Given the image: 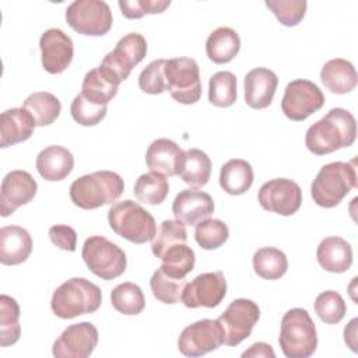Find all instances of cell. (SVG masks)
I'll return each mask as SVG.
<instances>
[{
  "mask_svg": "<svg viewBox=\"0 0 358 358\" xmlns=\"http://www.w3.org/2000/svg\"><path fill=\"white\" fill-rule=\"evenodd\" d=\"M355 138L357 120L352 113L333 108L306 130L305 145L315 155H326L352 145Z\"/></svg>",
  "mask_w": 358,
  "mask_h": 358,
  "instance_id": "6da1fadb",
  "label": "cell"
},
{
  "mask_svg": "<svg viewBox=\"0 0 358 358\" xmlns=\"http://www.w3.org/2000/svg\"><path fill=\"white\" fill-rule=\"evenodd\" d=\"M124 190L122 176L112 171H96L76 179L70 185V199L83 210H95L115 203Z\"/></svg>",
  "mask_w": 358,
  "mask_h": 358,
  "instance_id": "7a4b0ae2",
  "label": "cell"
},
{
  "mask_svg": "<svg viewBox=\"0 0 358 358\" xmlns=\"http://www.w3.org/2000/svg\"><path fill=\"white\" fill-rule=\"evenodd\" d=\"M102 303L101 288L83 277H74L59 285L52 295V312L60 319H73L94 313Z\"/></svg>",
  "mask_w": 358,
  "mask_h": 358,
  "instance_id": "3957f363",
  "label": "cell"
},
{
  "mask_svg": "<svg viewBox=\"0 0 358 358\" xmlns=\"http://www.w3.org/2000/svg\"><path fill=\"white\" fill-rule=\"evenodd\" d=\"M357 187V166L351 162H330L320 168L310 185L313 201L323 208L338 206L343 199Z\"/></svg>",
  "mask_w": 358,
  "mask_h": 358,
  "instance_id": "277c9868",
  "label": "cell"
},
{
  "mask_svg": "<svg viewBox=\"0 0 358 358\" xmlns=\"http://www.w3.org/2000/svg\"><path fill=\"white\" fill-rule=\"evenodd\" d=\"M278 344L287 358H308L317 347L316 327L306 309L292 308L281 319Z\"/></svg>",
  "mask_w": 358,
  "mask_h": 358,
  "instance_id": "5b68a950",
  "label": "cell"
},
{
  "mask_svg": "<svg viewBox=\"0 0 358 358\" xmlns=\"http://www.w3.org/2000/svg\"><path fill=\"white\" fill-rule=\"evenodd\" d=\"M108 222L116 235L137 245L152 241L157 234V224L150 211L129 199L112 204Z\"/></svg>",
  "mask_w": 358,
  "mask_h": 358,
  "instance_id": "8992f818",
  "label": "cell"
},
{
  "mask_svg": "<svg viewBox=\"0 0 358 358\" xmlns=\"http://www.w3.org/2000/svg\"><path fill=\"white\" fill-rule=\"evenodd\" d=\"M81 257L91 273L106 281L120 277L127 266L123 249L101 235L84 241Z\"/></svg>",
  "mask_w": 358,
  "mask_h": 358,
  "instance_id": "52a82bcc",
  "label": "cell"
},
{
  "mask_svg": "<svg viewBox=\"0 0 358 358\" xmlns=\"http://www.w3.org/2000/svg\"><path fill=\"white\" fill-rule=\"evenodd\" d=\"M166 91L183 105L196 103L201 96L199 64L192 57H173L165 60Z\"/></svg>",
  "mask_w": 358,
  "mask_h": 358,
  "instance_id": "ba28073f",
  "label": "cell"
},
{
  "mask_svg": "<svg viewBox=\"0 0 358 358\" xmlns=\"http://www.w3.org/2000/svg\"><path fill=\"white\" fill-rule=\"evenodd\" d=\"M66 21L81 35L102 36L112 28V11L103 0H76L66 8Z\"/></svg>",
  "mask_w": 358,
  "mask_h": 358,
  "instance_id": "9c48e42d",
  "label": "cell"
},
{
  "mask_svg": "<svg viewBox=\"0 0 358 358\" xmlns=\"http://www.w3.org/2000/svg\"><path fill=\"white\" fill-rule=\"evenodd\" d=\"M260 317L256 302L246 298L234 299L224 313L217 319L224 331V344L236 347L246 340Z\"/></svg>",
  "mask_w": 358,
  "mask_h": 358,
  "instance_id": "30bf717a",
  "label": "cell"
},
{
  "mask_svg": "<svg viewBox=\"0 0 358 358\" xmlns=\"http://www.w3.org/2000/svg\"><path fill=\"white\" fill-rule=\"evenodd\" d=\"M324 105L322 90L309 80H294L287 84L281 99L282 113L294 120L302 122Z\"/></svg>",
  "mask_w": 358,
  "mask_h": 358,
  "instance_id": "8fae6325",
  "label": "cell"
},
{
  "mask_svg": "<svg viewBox=\"0 0 358 358\" xmlns=\"http://www.w3.org/2000/svg\"><path fill=\"white\" fill-rule=\"evenodd\" d=\"M224 344V331L215 319H201L186 326L179 338L178 348L185 357H201Z\"/></svg>",
  "mask_w": 358,
  "mask_h": 358,
  "instance_id": "7c38bea8",
  "label": "cell"
},
{
  "mask_svg": "<svg viewBox=\"0 0 358 358\" xmlns=\"http://www.w3.org/2000/svg\"><path fill=\"white\" fill-rule=\"evenodd\" d=\"M257 200L266 211L288 217L299 210L302 204V190L292 179L275 178L262 185Z\"/></svg>",
  "mask_w": 358,
  "mask_h": 358,
  "instance_id": "4fadbf2b",
  "label": "cell"
},
{
  "mask_svg": "<svg viewBox=\"0 0 358 358\" xmlns=\"http://www.w3.org/2000/svg\"><path fill=\"white\" fill-rule=\"evenodd\" d=\"M227 294V280L222 271L201 273L186 282L180 301L186 308H215Z\"/></svg>",
  "mask_w": 358,
  "mask_h": 358,
  "instance_id": "5bb4252c",
  "label": "cell"
},
{
  "mask_svg": "<svg viewBox=\"0 0 358 358\" xmlns=\"http://www.w3.org/2000/svg\"><path fill=\"white\" fill-rule=\"evenodd\" d=\"M145 38L138 32H130L117 41L112 52L105 55L101 66L108 69L122 83L129 77L131 69L145 57Z\"/></svg>",
  "mask_w": 358,
  "mask_h": 358,
  "instance_id": "9a60e30c",
  "label": "cell"
},
{
  "mask_svg": "<svg viewBox=\"0 0 358 358\" xmlns=\"http://www.w3.org/2000/svg\"><path fill=\"white\" fill-rule=\"evenodd\" d=\"M98 330L90 322L70 324L56 338L52 354L56 358H87L98 344Z\"/></svg>",
  "mask_w": 358,
  "mask_h": 358,
  "instance_id": "2e32d148",
  "label": "cell"
},
{
  "mask_svg": "<svg viewBox=\"0 0 358 358\" xmlns=\"http://www.w3.org/2000/svg\"><path fill=\"white\" fill-rule=\"evenodd\" d=\"M38 183L27 171L8 172L0 186V215L8 217L18 207L28 204L36 194Z\"/></svg>",
  "mask_w": 358,
  "mask_h": 358,
  "instance_id": "e0dca14e",
  "label": "cell"
},
{
  "mask_svg": "<svg viewBox=\"0 0 358 358\" xmlns=\"http://www.w3.org/2000/svg\"><path fill=\"white\" fill-rule=\"evenodd\" d=\"M39 48L42 53V67L49 74L63 73L73 60V41L59 28L46 29L39 38Z\"/></svg>",
  "mask_w": 358,
  "mask_h": 358,
  "instance_id": "ac0fdd59",
  "label": "cell"
},
{
  "mask_svg": "<svg viewBox=\"0 0 358 358\" xmlns=\"http://www.w3.org/2000/svg\"><path fill=\"white\" fill-rule=\"evenodd\" d=\"M172 213L175 220L185 225H197L214 213V201L213 197L203 190L185 189L176 194Z\"/></svg>",
  "mask_w": 358,
  "mask_h": 358,
  "instance_id": "d6986e66",
  "label": "cell"
},
{
  "mask_svg": "<svg viewBox=\"0 0 358 358\" xmlns=\"http://www.w3.org/2000/svg\"><path fill=\"white\" fill-rule=\"evenodd\" d=\"M185 159V151L169 138L154 140L145 152V164L152 172L164 176L179 175Z\"/></svg>",
  "mask_w": 358,
  "mask_h": 358,
  "instance_id": "ffe728a7",
  "label": "cell"
},
{
  "mask_svg": "<svg viewBox=\"0 0 358 358\" xmlns=\"http://www.w3.org/2000/svg\"><path fill=\"white\" fill-rule=\"evenodd\" d=\"M278 78L266 67H256L245 76V102L252 109L267 108L275 94Z\"/></svg>",
  "mask_w": 358,
  "mask_h": 358,
  "instance_id": "44dd1931",
  "label": "cell"
},
{
  "mask_svg": "<svg viewBox=\"0 0 358 358\" xmlns=\"http://www.w3.org/2000/svg\"><path fill=\"white\" fill-rule=\"evenodd\" d=\"M32 252V238L20 225H7L0 229V263L17 266L24 263Z\"/></svg>",
  "mask_w": 358,
  "mask_h": 358,
  "instance_id": "7402d4cb",
  "label": "cell"
},
{
  "mask_svg": "<svg viewBox=\"0 0 358 358\" xmlns=\"http://www.w3.org/2000/svg\"><path fill=\"white\" fill-rule=\"evenodd\" d=\"M35 120L24 108H11L0 115V147L22 143L34 134Z\"/></svg>",
  "mask_w": 358,
  "mask_h": 358,
  "instance_id": "603a6c76",
  "label": "cell"
},
{
  "mask_svg": "<svg viewBox=\"0 0 358 358\" xmlns=\"http://www.w3.org/2000/svg\"><path fill=\"white\" fill-rule=\"evenodd\" d=\"M120 81L108 69L101 64L96 69L90 70L81 85V95L96 105H106L117 94Z\"/></svg>",
  "mask_w": 358,
  "mask_h": 358,
  "instance_id": "cb8c5ba5",
  "label": "cell"
},
{
  "mask_svg": "<svg viewBox=\"0 0 358 358\" xmlns=\"http://www.w3.org/2000/svg\"><path fill=\"white\" fill-rule=\"evenodd\" d=\"M35 165L45 180H63L74 168V157L66 147L49 145L38 154Z\"/></svg>",
  "mask_w": 358,
  "mask_h": 358,
  "instance_id": "d4e9b609",
  "label": "cell"
},
{
  "mask_svg": "<svg viewBox=\"0 0 358 358\" xmlns=\"http://www.w3.org/2000/svg\"><path fill=\"white\" fill-rule=\"evenodd\" d=\"M316 259L322 268L329 273H344L352 264V248L341 236H327L320 241Z\"/></svg>",
  "mask_w": 358,
  "mask_h": 358,
  "instance_id": "484cf974",
  "label": "cell"
},
{
  "mask_svg": "<svg viewBox=\"0 0 358 358\" xmlns=\"http://www.w3.org/2000/svg\"><path fill=\"white\" fill-rule=\"evenodd\" d=\"M323 85L333 94H347L357 87V71L351 62L345 59H331L320 70Z\"/></svg>",
  "mask_w": 358,
  "mask_h": 358,
  "instance_id": "4316f807",
  "label": "cell"
},
{
  "mask_svg": "<svg viewBox=\"0 0 358 358\" xmlns=\"http://www.w3.org/2000/svg\"><path fill=\"white\" fill-rule=\"evenodd\" d=\"M241 49V38L238 32L229 27L214 29L206 41V53L213 63H229Z\"/></svg>",
  "mask_w": 358,
  "mask_h": 358,
  "instance_id": "83f0119b",
  "label": "cell"
},
{
  "mask_svg": "<svg viewBox=\"0 0 358 358\" xmlns=\"http://www.w3.org/2000/svg\"><path fill=\"white\" fill-rule=\"evenodd\" d=\"M253 179V168L246 159H229L220 171V186L225 193L232 196L246 193L250 189Z\"/></svg>",
  "mask_w": 358,
  "mask_h": 358,
  "instance_id": "f1b7e54d",
  "label": "cell"
},
{
  "mask_svg": "<svg viewBox=\"0 0 358 358\" xmlns=\"http://www.w3.org/2000/svg\"><path fill=\"white\" fill-rule=\"evenodd\" d=\"M22 108L31 113L36 126L52 124L62 112L59 98L48 91L32 92L25 98Z\"/></svg>",
  "mask_w": 358,
  "mask_h": 358,
  "instance_id": "f546056e",
  "label": "cell"
},
{
  "mask_svg": "<svg viewBox=\"0 0 358 358\" xmlns=\"http://www.w3.org/2000/svg\"><path fill=\"white\" fill-rule=\"evenodd\" d=\"M210 175L211 159L204 151L199 148L185 151V159L179 171V176L185 183L193 187H201L208 183Z\"/></svg>",
  "mask_w": 358,
  "mask_h": 358,
  "instance_id": "4dcf8cb0",
  "label": "cell"
},
{
  "mask_svg": "<svg viewBox=\"0 0 358 358\" xmlns=\"http://www.w3.org/2000/svg\"><path fill=\"white\" fill-rule=\"evenodd\" d=\"M253 270L264 280H278L288 270L287 256L273 246L260 248L253 255Z\"/></svg>",
  "mask_w": 358,
  "mask_h": 358,
  "instance_id": "1f68e13d",
  "label": "cell"
},
{
  "mask_svg": "<svg viewBox=\"0 0 358 358\" xmlns=\"http://www.w3.org/2000/svg\"><path fill=\"white\" fill-rule=\"evenodd\" d=\"M133 193L138 201L157 206L166 199L169 193V183L166 176L151 171L137 178Z\"/></svg>",
  "mask_w": 358,
  "mask_h": 358,
  "instance_id": "d6a6232c",
  "label": "cell"
},
{
  "mask_svg": "<svg viewBox=\"0 0 358 358\" xmlns=\"http://www.w3.org/2000/svg\"><path fill=\"white\" fill-rule=\"evenodd\" d=\"M21 336L20 305L10 295H0V345L15 344Z\"/></svg>",
  "mask_w": 358,
  "mask_h": 358,
  "instance_id": "836d02e7",
  "label": "cell"
},
{
  "mask_svg": "<svg viewBox=\"0 0 358 358\" xmlns=\"http://www.w3.org/2000/svg\"><path fill=\"white\" fill-rule=\"evenodd\" d=\"M110 302L115 310L127 316L141 313L145 306V298L141 288L130 281L122 282L112 289Z\"/></svg>",
  "mask_w": 358,
  "mask_h": 358,
  "instance_id": "e575fe53",
  "label": "cell"
},
{
  "mask_svg": "<svg viewBox=\"0 0 358 358\" xmlns=\"http://www.w3.org/2000/svg\"><path fill=\"white\" fill-rule=\"evenodd\" d=\"M187 241V232L183 222L178 220H164L152 238L151 242V250L155 257L162 259V256L173 248L175 245L186 243Z\"/></svg>",
  "mask_w": 358,
  "mask_h": 358,
  "instance_id": "d590c367",
  "label": "cell"
},
{
  "mask_svg": "<svg viewBox=\"0 0 358 358\" xmlns=\"http://www.w3.org/2000/svg\"><path fill=\"white\" fill-rule=\"evenodd\" d=\"M161 268L173 278H185L196 263L194 250L186 243L175 245L162 256Z\"/></svg>",
  "mask_w": 358,
  "mask_h": 358,
  "instance_id": "8d00e7d4",
  "label": "cell"
},
{
  "mask_svg": "<svg viewBox=\"0 0 358 358\" xmlns=\"http://www.w3.org/2000/svg\"><path fill=\"white\" fill-rule=\"evenodd\" d=\"M208 101L214 106L228 108L236 101V77L231 71H218L208 81Z\"/></svg>",
  "mask_w": 358,
  "mask_h": 358,
  "instance_id": "74e56055",
  "label": "cell"
},
{
  "mask_svg": "<svg viewBox=\"0 0 358 358\" xmlns=\"http://www.w3.org/2000/svg\"><path fill=\"white\" fill-rule=\"evenodd\" d=\"M186 285L185 278H173L168 275L161 267H158L150 280L152 295L162 303H176L180 299L182 291Z\"/></svg>",
  "mask_w": 358,
  "mask_h": 358,
  "instance_id": "f35d334b",
  "label": "cell"
},
{
  "mask_svg": "<svg viewBox=\"0 0 358 358\" xmlns=\"http://www.w3.org/2000/svg\"><path fill=\"white\" fill-rule=\"evenodd\" d=\"M229 236L228 225L215 218H206L196 225L194 239L201 249L213 250L222 246Z\"/></svg>",
  "mask_w": 358,
  "mask_h": 358,
  "instance_id": "ab89813d",
  "label": "cell"
},
{
  "mask_svg": "<svg viewBox=\"0 0 358 358\" xmlns=\"http://www.w3.org/2000/svg\"><path fill=\"white\" fill-rule=\"evenodd\" d=\"M315 312L326 324H337L344 319L347 305L338 292L324 291L315 299Z\"/></svg>",
  "mask_w": 358,
  "mask_h": 358,
  "instance_id": "60d3db41",
  "label": "cell"
},
{
  "mask_svg": "<svg viewBox=\"0 0 358 358\" xmlns=\"http://www.w3.org/2000/svg\"><path fill=\"white\" fill-rule=\"evenodd\" d=\"M264 4L284 27L298 25L303 20L308 7L305 0H267Z\"/></svg>",
  "mask_w": 358,
  "mask_h": 358,
  "instance_id": "b9f144b4",
  "label": "cell"
},
{
  "mask_svg": "<svg viewBox=\"0 0 358 358\" xmlns=\"http://www.w3.org/2000/svg\"><path fill=\"white\" fill-rule=\"evenodd\" d=\"M106 112H108L106 105H96L94 102H90L81 94L74 96L70 106V113L73 119L81 126L98 124L106 116Z\"/></svg>",
  "mask_w": 358,
  "mask_h": 358,
  "instance_id": "7bdbcfd3",
  "label": "cell"
},
{
  "mask_svg": "<svg viewBox=\"0 0 358 358\" xmlns=\"http://www.w3.org/2000/svg\"><path fill=\"white\" fill-rule=\"evenodd\" d=\"M138 87L143 92L158 95L166 91L165 59L152 60L138 76Z\"/></svg>",
  "mask_w": 358,
  "mask_h": 358,
  "instance_id": "ee69618b",
  "label": "cell"
},
{
  "mask_svg": "<svg viewBox=\"0 0 358 358\" xmlns=\"http://www.w3.org/2000/svg\"><path fill=\"white\" fill-rule=\"evenodd\" d=\"M122 14L129 20H138L145 14H159L169 6V0H119Z\"/></svg>",
  "mask_w": 358,
  "mask_h": 358,
  "instance_id": "f6af8a7d",
  "label": "cell"
},
{
  "mask_svg": "<svg viewBox=\"0 0 358 358\" xmlns=\"http://www.w3.org/2000/svg\"><path fill=\"white\" fill-rule=\"evenodd\" d=\"M49 238L53 245L66 252H74L77 248V232L70 225L57 224L49 228Z\"/></svg>",
  "mask_w": 358,
  "mask_h": 358,
  "instance_id": "bcb514c9",
  "label": "cell"
},
{
  "mask_svg": "<svg viewBox=\"0 0 358 358\" xmlns=\"http://www.w3.org/2000/svg\"><path fill=\"white\" fill-rule=\"evenodd\" d=\"M242 357H270L274 358L275 352L273 351L271 345L267 343H255L246 351L242 352Z\"/></svg>",
  "mask_w": 358,
  "mask_h": 358,
  "instance_id": "7dc6e473",
  "label": "cell"
},
{
  "mask_svg": "<svg viewBox=\"0 0 358 358\" xmlns=\"http://www.w3.org/2000/svg\"><path fill=\"white\" fill-rule=\"evenodd\" d=\"M357 323L358 319L354 317L345 327H344V341L351 348V351L357 352Z\"/></svg>",
  "mask_w": 358,
  "mask_h": 358,
  "instance_id": "c3c4849f",
  "label": "cell"
}]
</instances>
